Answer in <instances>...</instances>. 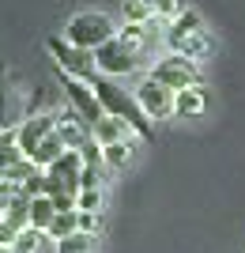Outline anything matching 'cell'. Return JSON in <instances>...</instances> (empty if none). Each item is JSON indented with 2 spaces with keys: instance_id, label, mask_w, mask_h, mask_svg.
<instances>
[{
  "instance_id": "obj_12",
  "label": "cell",
  "mask_w": 245,
  "mask_h": 253,
  "mask_svg": "<svg viewBox=\"0 0 245 253\" xmlns=\"http://www.w3.org/2000/svg\"><path fill=\"white\" fill-rule=\"evenodd\" d=\"M208 110V91L200 84L185 87V91H174V117H200Z\"/></svg>"
},
{
  "instance_id": "obj_13",
  "label": "cell",
  "mask_w": 245,
  "mask_h": 253,
  "mask_svg": "<svg viewBox=\"0 0 245 253\" xmlns=\"http://www.w3.org/2000/svg\"><path fill=\"white\" fill-rule=\"evenodd\" d=\"M132 163H136V136L117 140V144L102 148V167H109V170H128Z\"/></svg>"
},
{
  "instance_id": "obj_21",
  "label": "cell",
  "mask_w": 245,
  "mask_h": 253,
  "mask_svg": "<svg viewBox=\"0 0 245 253\" xmlns=\"http://www.w3.org/2000/svg\"><path fill=\"white\" fill-rule=\"evenodd\" d=\"M15 163H23V155L15 148V128H11V132H0V170L15 167Z\"/></svg>"
},
{
  "instance_id": "obj_6",
  "label": "cell",
  "mask_w": 245,
  "mask_h": 253,
  "mask_svg": "<svg viewBox=\"0 0 245 253\" xmlns=\"http://www.w3.org/2000/svg\"><path fill=\"white\" fill-rule=\"evenodd\" d=\"M136 64H140V57L128 49L121 38H109L106 45H98V49H95V72H98V76L121 80V76L136 72Z\"/></svg>"
},
{
  "instance_id": "obj_16",
  "label": "cell",
  "mask_w": 245,
  "mask_h": 253,
  "mask_svg": "<svg viewBox=\"0 0 245 253\" xmlns=\"http://www.w3.org/2000/svg\"><path fill=\"white\" fill-rule=\"evenodd\" d=\"M27 215H31V227L34 231H49V223H53V215H57V208H53V201L49 197H31V208H27Z\"/></svg>"
},
{
  "instance_id": "obj_24",
  "label": "cell",
  "mask_w": 245,
  "mask_h": 253,
  "mask_svg": "<svg viewBox=\"0 0 245 253\" xmlns=\"http://www.w3.org/2000/svg\"><path fill=\"white\" fill-rule=\"evenodd\" d=\"M79 189H102V167H87L79 170Z\"/></svg>"
},
{
  "instance_id": "obj_14",
  "label": "cell",
  "mask_w": 245,
  "mask_h": 253,
  "mask_svg": "<svg viewBox=\"0 0 245 253\" xmlns=\"http://www.w3.org/2000/svg\"><path fill=\"white\" fill-rule=\"evenodd\" d=\"M91 136H95L98 148H109V144H117V140H128V136H132V128L121 125L117 117H102V121L91 125Z\"/></svg>"
},
{
  "instance_id": "obj_26",
  "label": "cell",
  "mask_w": 245,
  "mask_h": 253,
  "mask_svg": "<svg viewBox=\"0 0 245 253\" xmlns=\"http://www.w3.org/2000/svg\"><path fill=\"white\" fill-rule=\"evenodd\" d=\"M98 227H102V215H95V211H79V215H75V231L98 234Z\"/></svg>"
},
{
  "instance_id": "obj_8",
  "label": "cell",
  "mask_w": 245,
  "mask_h": 253,
  "mask_svg": "<svg viewBox=\"0 0 245 253\" xmlns=\"http://www.w3.org/2000/svg\"><path fill=\"white\" fill-rule=\"evenodd\" d=\"M57 84L64 87V98L72 102V110L79 117H83L87 125H95V121H102V106H98V98H95V91H91V84H83V80H75V76H68V72H61L57 68Z\"/></svg>"
},
{
  "instance_id": "obj_2",
  "label": "cell",
  "mask_w": 245,
  "mask_h": 253,
  "mask_svg": "<svg viewBox=\"0 0 245 253\" xmlns=\"http://www.w3.org/2000/svg\"><path fill=\"white\" fill-rule=\"evenodd\" d=\"M166 45H170V53H181V57H189V61H200V57L211 53L215 38L208 34L200 11L185 8L181 15L170 19V27H166Z\"/></svg>"
},
{
  "instance_id": "obj_23",
  "label": "cell",
  "mask_w": 245,
  "mask_h": 253,
  "mask_svg": "<svg viewBox=\"0 0 245 253\" xmlns=\"http://www.w3.org/2000/svg\"><path fill=\"white\" fill-rule=\"evenodd\" d=\"M185 11V0H155V15H159V19H177V15H181Z\"/></svg>"
},
{
  "instance_id": "obj_7",
  "label": "cell",
  "mask_w": 245,
  "mask_h": 253,
  "mask_svg": "<svg viewBox=\"0 0 245 253\" xmlns=\"http://www.w3.org/2000/svg\"><path fill=\"white\" fill-rule=\"evenodd\" d=\"M49 53H53V61L61 72L75 76V80H83V84H91L95 80V53H87V49H75V45H68L64 38H49Z\"/></svg>"
},
{
  "instance_id": "obj_27",
  "label": "cell",
  "mask_w": 245,
  "mask_h": 253,
  "mask_svg": "<svg viewBox=\"0 0 245 253\" xmlns=\"http://www.w3.org/2000/svg\"><path fill=\"white\" fill-rule=\"evenodd\" d=\"M0 253H15V250H11V246H4V242H0Z\"/></svg>"
},
{
  "instance_id": "obj_15",
  "label": "cell",
  "mask_w": 245,
  "mask_h": 253,
  "mask_svg": "<svg viewBox=\"0 0 245 253\" xmlns=\"http://www.w3.org/2000/svg\"><path fill=\"white\" fill-rule=\"evenodd\" d=\"M117 38L136 53V57H143V49H147V42H151V23H128V27L117 31Z\"/></svg>"
},
{
  "instance_id": "obj_3",
  "label": "cell",
  "mask_w": 245,
  "mask_h": 253,
  "mask_svg": "<svg viewBox=\"0 0 245 253\" xmlns=\"http://www.w3.org/2000/svg\"><path fill=\"white\" fill-rule=\"evenodd\" d=\"M109 38H117V27H113V19L102 15V11H75L72 19L64 23V42L75 45V49L95 53L98 45H106Z\"/></svg>"
},
{
  "instance_id": "obj_4",
  "label": "cell",
  "mask_w": 245,
  "mask_h": 253,
  "mask_svg": "<svg viewBox=\"0 0 245 253\" xmlns=\"http://www.w3.org/2000/svg\"><path fill=\"white\" fill-rule=\"evenodd\" d=\"M147 76L159 80L162 87H170V91H185V87L200 84V64L181 57V53H166L162 61H155V68H151Z\"/></svg>"
},
{
  "instance_id": "obj_11",
  "label": "cell",
  "mask_w": 245,
  "mask_h": 253,
  "mask_svg": "<svg viewBox=\"0 0 245 253\" xmlns=\"http://www.w3.org/2000/svg\"><path fill=\"white\" fill-rule=\"evenodd\" d=\"M57 136L64 140V148H68V151H79V144L91 136V125H87L83 117L72 110V114H61V117H57Z\"/></svg>"
},
{
  "instance_id": "obj_5",
  "label": "cell",
  "mask_w": 245,
  "mask_h": 253,
  "mask_svg": "<svg viewBox=\"0 0 245 253\" xmlns=\"http://www.w3.org/2000/svg\"><path fill=\"white\" fill-rule=\"evenodd\" d=\"M57 117H61L57 110H42V114L23 117V125L15 128V148H19V155L27 159V163H31V155L57 132Z\"/></svg>"
},
{
  "instance_id": "obj_10",
  "label": "cell",
  "mask_w": 245,
  "mask_h": 253,
  "mask_svg": "<svg viewBox=\"0 0 245 253\" xmlns=\"http://www.w3.org/2000/svg\"><path fill=\"white\" fill-rule=\"evenodd\" d=\"M23 117H31V106L19 95V87H11L4 76H0V132H11V128L23 125Z\"/></svg>"
},
{
  "instance_id": "obj_18",
  "label": "cell",
  "mask_w": 245,
  "mask_h": 253,
  "mask_svg": "<svg viewBox=\"0 0 245 253\" xmlns=\"http://www.w3.org/2000/svg\"><path fill=\"white\" fill-rule=\"evenodd\" d=\"M121 15L125 23H155V0H121Z\"/></svg>"
},
{
  "instance_id": "obj_22",
  "label": "cell",
  "mask_w": 245,
  "mask_h": 253,
  "mask_svg": "<svg viewBox=\"0 0 245 253\" xmlns=\"http://www.w3.org/2000/svg\"><path fill=\"white\" fill-rule=\"evenodd\" d=\"M75 211H102V189H79L75 193Z\"/></svg>"
},
{
  "instance_id": "obj_17",
  "label": "cell",
  "mask_w": 245,
  "mask_h": 253,
  "mask_svg": "<svg viewBox=\"0 0 245 253\" xmlns=\"http://www.w3.org/2000/svg\"><path fill=\"white\" fill-rule=\"evenodd\" d=\"M53 253H98V234L75 231V234H68V238H61V242L53 246Z\"/></svg>"
},
{
  "instance_id": "obj_20",
  "label": "cell",
  "mask_w": 245,
  "mask_h": 253,
  "mask_svg": "<svg viewBox=\"0 0 245 253\" xmlns=\"http://www.w3.org/2000/svg\"><path fill=\"white\" fill-rule=\"evenodd\" d=\"M75 215H79V211H57L53 223H49V231H45V238L61 242V238H68V234H75Z\"/></svg>"
},
{
  "instance_id": "obj_25",
  "label": "cell",
  "mask_w": 245,
  "mask_h": 253,
  "mask_svg": "<svg viewBox=\"0 0 245 253\" xmlns=\"http://www.w3.org/2000/svg\"><path fill=\"white\" fill-rule=\"evenodd\" d=\"M79 155H83L87 167H102V148L95 144V136H87L83 144H79Z\"/></svg>"
},
{
  "instance_id": "obj_19",
  "label": "cell",
  "mask_w": 245,
  "mask_h": 253,
  "mask_svg": "<svg viewBox=\"0 0 245 253\" xmlns=\"http://www.w3.org/2000/svg\"><path fill=\"white\" fill-rule=\"evenodd\" d=\"M11 250H15V253H42V250H45V234L34 231V227H23V231L15 234Z\"/></svg>"
},
{
  "instance_id": "obj_1",
  "label": "cell",
  "mask_w": 245,
  "mask_h": 253,
  "mask_svg": "<svg viewBox=\"0 0 245 253\" xmlns=\"http://www.w3.org/2000/svg\"><path fill=\"white\" fill-rule=\"evenodd\" d=\"M91 91H95L102 114H106V117H117L121 125H128L136 140H151V136H155V128H151L147 114L140 110L136 95L125 91L117 80H109V76H95V80H91Z\"/></svg>"
},
{
  "instance_id": "obj_9",
  "label": "cell",
  "mask_w": 245,
  "mask_h": 253,
  "mask_svg": "<svg viewBox=\"0 0 245 253\" xmlns=\"http://www.w3.org/2000/svg\"><path fill=\"white\" fill-rule=\"evenodd\" d=\"M132 95H136L140 110L147 114V121H162V117L174 114V91L162 87L159 80H151V76H143V80L132 87Z\"/></svg>"
}]
</instances>
